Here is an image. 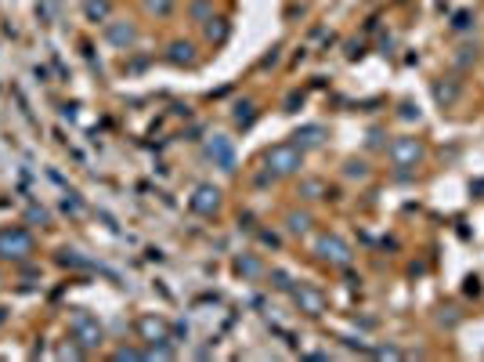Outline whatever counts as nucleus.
<instances>
[{
  "mask_svg": "<svg viewBox=\"0 0 484 362\" xmlns=\"http://www.w3.org/2000/svg\"><path fill=\"white\" fill-rule=\"evenodd\" d=\"M300 167H304V149L297 145V141H282V145H271L264 152V170L271 174V181L297 174Z\"/></svg>",
  "mask_w": 484,
  "mask_h": 362,
  "instance_id": "nucleus-1",
  "label": "nucleus"
},
{
  "mask_svg": "<svg viewBox=\"0 0 484 362\" xmlns=\"http://www.w3.org/2000/svg\"><path fill=\"white\" fill-rule=\"evenodd\" d=\"M423 156H427V149L419 138H394L387 145V160L394 167H416V163H423Z\"/></svg>",
  "mask_w": 484,
  "mask_h": 362,
  "instance_id": "nucleus-2",
  "label": "nucleus"
},
{
  "mask_svg": "<svg viewBox=\"0 0 484 362\" xmlns=\"http://www.w3.org/2000/svg\"><path fill=\"white\" fill-rule=\"evenodd\" d=\"M315 254L326 261V264H333V269H347L351 264V246L340 239V235H333V232H326V235H318V243H315Z\"/></svg>",
  "mask_w": 484,
  "mask_h": 362,
  "instance_id": "nucleus-3",
  "label": "nucleus"
},
{
  "mask_svg": "<svg viewBox=\"0 0 484 362\" xmlns=\"http://www.w3.org/2000/svg\"><path fill=\"white\" fill-rule=\"evenodd\" d=\"M33 254V235L22 228H4L0 232V257L4 261H22Z\"/></svg>",
  "mask_w": 484,
  "mask_h": 362,
  "instance_id": "nucleus-4",
  "label": "nucleus"
},
{
  "mask_svg": "<svg viewBox=\"0 0 484 362\" xmlns=\"http://www.w3.org/2000/svg\"><path fill=\"white\" fill-rule=\"evenodd\" d=\"M206 160H214L224 174H232L235 170V149H232V141L224 138V134H214L206 141Z\"/></svg>",
  "mask_w": 484,
  "mask_h": 362,
  "instance_id": "nucleus-5",
  "label": "nucleus"
},
{
  "mask_svg": "<svg viewBox=\"0 0 484 362\" xmlns=\"http://www.w3.org/2000/svg\"><path fill=\"white\" fill-rule=\"evenodd\" d=\"M293 301H297L300 311H308V316H322V311H326V297H322L315 287H308V282L293 287Z\"/></svg>",
  "mask_w": 484,
  "mask_h": 362,
  "instance_id": "nucleus-6",
  "label": "nucleus"
},
{
  "mask_svg": "<svg viewBox=\"0 0 484 362\" xmlns=\"http://www.w3.org/2000/svg\"><path fill=\"white\" fill-rule=\"evenodd\" d=\"M73 337L84 344V348H94V344H102V329H98V323H94L87 311H80V316L73 319Z\"/></svg>",
  "mask_w": 484,
  "mask_h": 362,
  "instance_id": "nucleus-7",
  "label": "nucleus"
},
{
  "mask_svg": "<svg viewBox=\"0 0 484 362\" xmlns=\"http://www.w3.org/2000/svg\"><path fill=\"white\" fill-rule=\"evenodd\" d=\"M192 210L203 214V217L217 214V210H221V192H217L214 185H199V188H196V196H192Z\"/></svg>",
  "mask_w": 484,
  "mask_h": 362,
  "instance_id": "nucleus-8",
  "label": "nucleus"
},
{
  "mask_svg": "<svg viewBox=\"0 0 484 362\" xmlns=\"http://www.w3.org/2000/svg\"><path fill=\"white\" fill-rule=\"evenodd\" d=\"M105 37H109V44H112V47L127 51V47H134V44H138V29H134L131 22H109Z\"/></svg>",
  "mask_w": 484,
  "mask_h": 362,
  "instance_id": "nucleus-9",
  "label": "nucleus"
},
{
  "mask_svg": "<svg viewBox=\"0 0 484 362\" xmlns=\"http://www.w3.org/2000/svg\"><path fill=\"white\" fill-rule=\"evenodd\" d=\"M167 62H174V66H196V44L174 40V44L167 47Z\"/></svg>",
  "mask_w": 484,
  "mask_h": 362,
  "instance_id": "nucleus-10",
  "label": "nucleus"
},
{
  "mask_svg": "<svg viewBox=\"0 0 484 362\" xmlns=\"http://www.w3.org/2000/svg\"><path fill=\"white\" fill-rule=\"evenodd\" d=\"M293 141L300 149H315V145H322L326 141V127L322 123H308V127H300L297 134H293Z\"/></svg>",
  "mask_w": 484,
  "mask_h": 362,
  "instance_id": "nucleus-11",
  "label": "nucleus"
},
{
  "mask_svg": "<svg viewBox=\"0 0 484 362\" xmlns=\"http://www.w3.org/2000/svg\"><path fill=\"white\" fill-rule=\"evenodd\" d=\"M434 98H438L445 109L459 102V80H438L434 84Z\"/></svg>",
  "mask_w": 484,
  "mask_h": 362,
  "instance_id": "nucleus-12",
  "label": "nucleus"
},
{
  "mask_svg": "<svg viewBox=\"0 0 484 362\" xmlns=\"http://www.w3.org/2000/svg\"><path fill=\"white\" fill-rule=\"evenodd\" d=\"M235 272H239L242 279H257V275H264V264H261V257L242 254V257H235Z\"/></svg>",
  "mask_w": 484,
  "mask_h": 362,
  "instance_id": "nucleus-13",
  "label": "nucleus"
},
{
  "mask_svg": "<svg viewBox=\"0 0 484 362\" xmlns=\"http://www.w3.org/2000/svg\"><path fill=\"white\" fill-rule=\"evenodd\" d=\"M286 228L293 232V235L311 232V214H308V210H289V214H286Z\"/></svg>",
  "mask_w": 484,
  "mask_h": 362,
  "instance_id": "nucleus-14",
  "label": "nucleus"
},
{
  "mask_svg": "<svg viewBox=\"0 0 484 362\" xmlns=\"http://www.w3.org/2000/svg\"><path fill=\"white\" fill-rule=\"evenodd\" d=\"M145 341H167V323L163 319H141Z\"/></svg>",
  "mask_w": 484,
  "mask_h": 362,
  "instance_id": "nucleus-15",
  "label": "nucleus"
},
{
  "mask_svg": "<svg viewBox=\"0 0 484 362\" xmlns=\"http://www.w3.org/2000/svg\"><path fill=\"white\" fill-rule=\"evenodd\" d=\"M322 192H326V185H322L318 178H304L300 181V196L304 199H322Z\"/></svg>",
  "mask_w": 484,
  "mask_h": 362,
  "instance_id": "nucleus-16",
  "label": "nucleus"
},
{
  "mask_svg": "<svg viewBox=\"0 0 484 362\" xmlns=\"http://www.w3.org/2000/svg\"><path fill=\"white\" fill-rule=\"evenodd\" d=\"M474 22H477V15H474V11H456V15H452V29H456V33H466V29H474Z\"/></svg>",
  "mask_w": 484,
  "mask_h": 362,
  "instance_id": "nucleus-17",
  "label": "nucleus"
},
{
  "mask_svg": "<svg viewBox=\"0 0 484 362\" xmlns=\"http://www.w3.org/2000/svg\"><path fill=\"white\" fill-rule=\"evenodd\" d=\"M192 19H196V22H210V19H214V4H210V0H192Z\"/></svg>",
  "mask_w": 484,
  "mask_h": 362,
  "instance_id": "nucleus-18",
  "label": "nucleus"
},
{
  "mask_svg": "<svg viewBox=\"0 0 484 362\" xmlns=\"http://www.w3.org/2000/svg\"><path fill=\"white\" fill-rule=\"evenodd\" d=\"M253 120H257L253 102H239V105H235V123H239V127H250Z\"/></svg>",
  "mask_w": 484,
  "mask_h": 362,
  "instance_id": "nucleus-19",
  "label": "nucleus"
},
{
  "mask_svg": "<svg viewBox=\"0 0 484 362\" xmlns=\"http://www.w3.org/2000/svg\"><path fill=\"white\" fill-rule=\"evenodd\" d=\"M206 37L214 40V44L228 40V22H224V19H217V26H206Z\"/></svg>",
  "mask_w": 484,
  "mask_h": 362,
  "instance_id": "nucleus-20",
  "label": "nucleus"
},
{
  "mask_svg": "<svg viewBox=\"0 0 484 362\" xmlns=\"http://www.w3.org/2000/svg\"><path fill=\"white\" fill-rule=\"evenodd\" d=\"M344 174H347V178H358V181H365V178H369V163H362V160H351Z\"/></svg>",
  "mask_w": 484,
  "mask_h": 362,
  "instance_id": "nucleus-21",
  "label": "nucleus"
},
{
  "mask_svg": "<svg viewBox=\"0 0 484 362\" xmlns=\"http://www.w3.org/2000/svg\"><path fill=\"white\" fill-rule=\"evenodd\" d=\"M58 261H62V264H73V269H91V264L80 257L76 250H62V257H58Z\"/></svg>",
  "mask_w": 484,
  "mask_h": 362,
  "instance_id": "nucleus-22",
  "label": "nucleus"
},
{
  "mask_svg": "<svg viewBox=\"0 0 484 362\" xmlns=\"http://www.w3.org/2000/svg\"><path fill=\"white\" fill-rule=\"evenodd\" d=\"M87 19H109V0H94V4H87Z\"/></svg>",
  "mask_w": 484,
  "mask_h": 362,
  "instance_id": "nucleus-23",
  "label": "nucleus"
},
{
  "mask_svg": "<svg viewBox=\"0 0 484 362\" xmlns=\"http://www.w3.org/2000/svg\"><path fill=\"white\" fill-rule=\"evenodd\" d=\"M470 62H477V47H470V44H466V47H459V55H456V66L463 69V66H470Z\"/></svg>",
  "mask_w": 484,
  "mask_h": 362,
  "instance_id": "nucleus-24",
  "label": "nucleus"
},
{
  "mask_svg": "<svg viewBox=\"0 0 484 362\" xmlns=\"http://www.w3.org/2000/svg\"><path fill=\"white\" fill-rule=\"evenodd\" d=\"M145 8L152 15H170L174 11V0H145Z\"/></svg>",
  "mask_w": 484,
  "mask_h": 362,
  "instance_id": "nucleus-25",
  "label": "nucleus"
},
{
  "mask_svg": "<svg viewBox=\"0 0 484 362\" xmlns=\"http://www.w3.org/2000/svg\"><path fill=\"white\" fill-rule=\"evenodd\" d=\"M271 282H275V290H293V282H289L286 272H271Z\"/></svg>",
  "mask_w": 484,
  "mask_h": 362,
  "instance_id": "nucleus-26",
  "label": "nucleus"
},
{
  "mask_svg": "<svg viewBox=\"0 0 484 362\" xmlns=\"http://www.w3.org/2000/svg\"><path fill=\"white\" fill-rule=\"evenodd\" d=\"M401 120H419V109L412 105V102H401V113H398Z\"/></svg>",
  "mask_w": 484,
  "mask_h": 362,
  "instance_id": "nucleus-27",
  "label": "nucleus"
},
{
  "mask_svg": "<svg viewBox=\"0 0 484 362\" xmlns=\"http://www.w3.org/2000/svg\"><path fill=\"white\" fill-rule=\"evenodd\" d=\"M289 109H286V113H297V105H304V94H289V102H286Z\"/></svg>",
  "mask_w": 484,
  "mask_h": 362,
  "instance_id": "nucleus-28",
  "label": "nucleus"
},
{
  "mask_svg": "<svg viewBox=\"0 0 484 362\" xmlns=\"http://www.w3.org/2000/svg\"><path fill=\"white\" fill-rule=\"evenodd\" d=\"M29 221H40V225H47V214H44V210H37V207H33V210H29Z\"/></svg>",
  "mask_w": 484,
  "mask_h": 362,
  "instance_id": "nucleus-29",
  "label": "nucleus"
},
{
  "mask_svg": "<svg viewBox=\"0 0 484 362\" xmlns=\"http://www.w3.org/2000/svg\"><path fill=\"white\" fill-rule=\"evenodd\" d=\"M116 359H141V352H134V348H120Z\"/></svg>",
  "mask_w": 484,
  "mask_h": 362,
  "instance_id": "nucleus-30",
  "label": "nucleus"
}]
</instances>
